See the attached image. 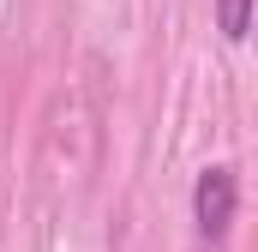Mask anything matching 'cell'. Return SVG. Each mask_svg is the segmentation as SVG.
Returning a JSON list of instances; mask_svg holds the SVG:
<instances>
[{
	"instance_id": "7a4b0ae2",
	"label": "cell",
	"mask_w": 258,
	"mask_h": 252,
	"mask_svg": "<svg viewBox=\"0 0 258 252\" xmlns=\"http://www.w3.org/2000/svg\"><path fill=\"white\" fill-rule=\"evenodd\" d=\"M216 30H222L228 42H246V30H252V0H216Z\"/></svg>"
},
{
	"instance_id": "6da1fadb",
	"label": "cell",
	"mask_w": 258,
	"mask_h": 252,
	"mask_svg": "<svg viewBox=\"0 0 258 252\" xmlns=\"http://www.w3.org/2000/svg\"><path fill=\"white\" fill-rule=\"evenodd\" d=\"M234 204H240V180H234L228 162L198 168V180H192V222H198V240H222L228 222H234Z\"/></svg>"
}]
</instances>
